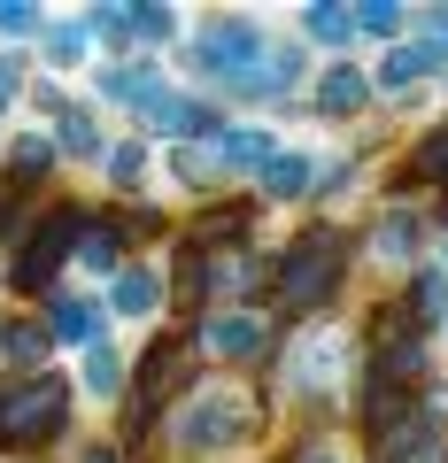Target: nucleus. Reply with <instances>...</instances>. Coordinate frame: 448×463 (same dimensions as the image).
<instances>
[{"instance_id": "1", "label": "nucleus", "mask_w": 448, "mask_h": 463, "mask_svg": "<svg viewBox=\"0 0 448 463\" xmlns=\"http://www.w3.org/2000/svg\"><path fill=\"white\" fill-rule=\"evenodd\" d=\"M62 417H70V386L62 379H24L16 394H0V440H8V448L54 440Z\"/></svg>"}, {"instance_id": "2", "label": "nucleus", "mask_w": 448, "mask_h": 463, "mask_svg": "<svg viewBox=\"0 0 448 463\" xmlns=\"http://www.w3.org/2000/svg\"><path fill=\"white\" fill-rule=\"evenodd\" d=\"M340 263H348L340 232H310V240H301V248L279 263V294L294 301V309H317V301L332 294V279H340Z\"/></svg>"}, {"instance_id": "3", "label": "nucleus", "mask_w": 448, "mask_h": 463, "mask_svg": "<svg viewBox=\"0 0 448 463\" xmlns=\"http://www.w3.org/2000/svg\"><path fill=\"white\" fill-rule=\"evenodd\" d=\"M240 432H248V402H240V394H201L194 410L178 417V448H194V456L240 440Z\"/></svg>"}, {"instance_id": "4", "label": "nucleus", "mask_w": 448, "mask_h": 463, "mask_svg": "<svg viewBox=\"0 0 448 463\" xmlns=\"http://www.w3.org/2000/svg\"><path fill=\"white\" fill-rule=\"evenodd\" d=\"M194 62L209 70V78H233V85H255V62H263V47H255L248 24H216L209 39L194 47Z\"/></svg>"}, {"instance_id": "5", "label": "nucleus", "mask_w": 448, "mask_h": 463, "mask_svg": "<svg viewBox=\"0 0 448 463\" xmlns=\"http://www.w3.org/2000/svg\"><path fill=\"white\" fill-rule=\"evenodd\" d=\"M78 232H85L78 216H54V224H39V240L16 255V286H47V270L62 263L70 248H78Z\"/></svg>"}, {"instance_id": "6", "label": "nucleus", "mask_w": 448, "mask_h": 463, "mask_svg": "<svg viewBox=\"0 0 448 463\" xmlns=\"http://www.w3.org/2000/svg\"><path fill=\"white\" fill-rule=\"evenodd\" d=\"M371 347H379V386H395V379H417V332H402V317L386 309L379 317V332H371Z\"/></svg>"}, {"instance_id": "7", "label": "nucleus", "mask_w": 448, "mask_h": 463, "mask_svg": "<svg viewBox=\"0 0 448 463\" xmlns=\"http://www.w3.org/2000/svg\"><path fill=\"white\" fill-rule=\"evenodd\" d=\"M148 124H155V132H170V139H194V132H209V109L155 85V93H148Z\"/></svg>"}, {"instance_id": "8", "label": "nucleus", "mask_w": 448, "mask_h": 463, "mask_svg": "<svg viewBox=\"0 0 448 463\" xmlns=\"http://www.w3.org/2000/svg\"><path fill=\"white\" fill-rule=\"evenodd\" d=\"M371 100V85H364V70H325V78H317V116H356Z\"/></svg>"}, {"instance_id": "9", "label": "nucleus", "mask_w": 448, "mask_h": 463, "mask_svg": "<svg viewBox=\"0 0 448 463\" xmlns=\"http://www.w3.org/2000/svg\"><path fill=\"white\" fill-rule=\"evenodd\" d=\"M201 347H209V355H255V347H263V325H255V317H209Z\"/></svg>"}, {"instance_id": "10", "label": "nucleus", "mask_w": 448, "mask_h": 463, "mask_svg": "<svg viewBox=\"0 0 448 463\" xmlns=\"http://www.w3.org/2000/svg\"><path fill=\"white\" fill-rule=\"evenodd\" d=\"M310 155H271V163H263V185H271V194H279V201H294V194H310Z\"/></svg>"}, {"instance_id": "11", "label": "nucleus", "mask_w": 448, "mask_h": 463, "mask_svg": "<svg viewBox=\"0 0 448 463\" xmlns=\"http://www.w3.org/2000/svg\"><path fill=\"white\" fill-rule=\"evenodd\" d=\"M85 386H93V394H124V355L109 340L85 347Z\"/></svg>"}, {"instance_id": "12", "label": "nucleus", "mask_w": 448, "mask_h": 463, "mask_svg": "<svg viewBox=\"0 0 448 463\" xmlns=\"http://www.w3.org/2000/svg\"><path fill=\"white\" fill-rule=\"evenodd\" d=\"M433 62H441L433 47H395V54H386V70H379V85H417Z\"/></svg>"}, {"instance_id": "13", "label": "nucleus", "mask_w": 448, "mask_h": 463, "mask_svg": "<svg viewBox=\"0 0 448 463\" xmlns=\"http://www.w3.org/2000/svg\"><path fill=\"white\" fill-rule=\"evenodd\" d=\"M109 301H117L124 317H155V279H148V270H124V279H117V294H109Z\"/></svg>"}, {"instance_id": "14", "label": "nucleus", "mask_w": 448, "mask_h": 463, "mask_svg": "<svg viewBox=\"0 0 448 463\" xmlns=\"http://www.w3.org/2000/svg\"><path fill=\"white\" fill-rule=\"evenodd\" d=\"M216 163H271L263 132H216Z\"/></svg>"}, {"instance_id": "15", "label": "nucleus", "mask_w": 448, "mask_h": 463, "mask_svg": "<svg viewBox=\"0 0 448 463\" xmlns=\"http://www.w3.org/2000/svg\"><path fill=\"white\" fill-rule=\"evenodd\" d=\"M178 379H186V355H178V347H155V364H148V386H139V402H148V394H170Z\"/></svg>"}, {"instance_id": "16", "label": "nucleus", "mask_w": 448, "mask_h": 463, "mask_svg": "<svg viewBox=\"0 0 448 463\" xmlns=\"http://www.w3.org/2000/svg\"><path fill=\"white\" fill-rule=\"evenodd\" d=\"M310 39H325V47H340V39H356V16L325 0V8H310Z\"/></svg>"}, {"instance_id": "17", "label": "nucleus", "mask_w": 448, "mask_h": 463, "mask_svg": "<svg viewBox=\"0 0 448 463\" xmlns=\"http://www.w3.org/2000/svg\"><path fill=\"white\" fill-rule=\"evenodd\" d=\"M410 170H417V178H433V185H448V132H433V139H417V155H410Z\"/></svg>"}, {"instance_id": "18", "label": "nucleus", "mask_w": 448, "mask_h": 463, "mask_svg": "<svg viewBox=\"0 0 448 463\" xmlns=\"http://www.w3.org/2000/svg\"><path fill=\"white\" fill-rule=\"evenodd\" d=\"M62 147L70 155H100V124H93V116H78V109H62Z\"/></svg>"}, {"instance_id": "19", "label": "nucleus", "mask_w": 448, "mask_h": 463, "mask_svg": "<svg viewBox=\"0 0 448 463\" xmlns=\"http://www.w3.org/2000/svg\"><path fill=\"white\" fill-rule=\"evenodd\" d=\"M54 332H62V340H85V347H93V309H85V301H62V309H54Z\"/></svg>"}, {"instance_id": "20", "label": "nucleus", "mask_w": 448, "mask_h": 463, "mask_svg": "<svg viewBox=\"0 0 448 463\" xmlns=\"http://www.w3.org/2000/svg\"><path fill=\"white\" fill-rule=\"evenodd\" d=\"M109 178H117L124 194H132V185L148 178V155H139V147H109Z\"/></svg>"}, {"instance_id": "21", "label": "nucleus", "mask_w": 448, "mask_h": 463, "mask_svg": "<svg viewBox=\"0 0 448 463\" xmlns=\"http://www.w3.org/2000/svg\"><path fill=\"white\" fill-rule=\"evenodd\" d=\"M78 255H85L93 270H109V263H117V232H109V224H100V232H78Z\"/></svg>"}, {"instance_id": "22", "label": "nucleus", "mask_w": 448, "mask_h": 463, "mask_svg": "<svg viewBox=\"0 0 448 463\" xmlns=\"http://www.w3.org/2000/svg\"><path fill=\"white\" fill-rule=\"evenodd\" d=\"M47 163H54V139H16V170L24 178H47Z\"/></svg>"}, {"instance_id": "23", "label": "nucleus", "mask_w": 448, "mask_h": 463, "mask_svg": "<svg viewBox=\"0 0 448 463\" xmlns=\"http://www.w3.org/2000/svg\"><path fill=\"white\" fill-rule=\"evenodd\" d=\"M386 255H417V216H386Z\"/></svg>"}, {"instance_id": "24", "label": "nucleus", "mask_w": 448, "mask_h": 463, "mask_svg": "<svg viewBox=\"0 0 448 463\" xmlns=\"http://www.w3.org/2000/svg\"><path fill=\"white\" fill-rule=\"evenodd\" d=\"M47 62H54V70L85 62V32H54V39H47Z\"/></svg>"}, {"instance_id": "25", "label": "nucleus", "mask_w": 448, "mask_h": 463, "mask_svg": "<svg viewBox=\"0 0 448 463\" xmlns=\"http://www.w3.org/2000/svg\"><path fill=\"white\" fill-rule=\"evenodd\" d=\"M301 78V47H286V54H263V85H294Z\"/></svg>"}, {"instance_id": "26", "label": "nucleus", "mask_w": 448, "mask_h": 463, "mask_svg": "<svg viewBox=\"0 0 448 463\" xmlns=\"http://www.w3.org/2000/svg\"><path fill=\"white\" fill-rule=\"evenodd\" d=\"M0 32H8V39L39 32V8H24V0H0Z\"/></svg>"}, {"instance_id": "27", "label": "nucleus", "mask_w": 448, "mask_h": 463, "mask_svg": "<svg viewBox=\"0 0 448 463\" xmlns=\"http://www.w3.org/2000/svg\"><path fill=\"white\" fill-rule=\"evenodd\" d=\"M356 24H364V32H402V8H386V0H379V8H356Z\"/></svg>"}, {"instance_id": "28", "label": "nucleus", "mask_w": 448, "mask_h": 463, "mask_svg": "<svg viewBox=\"0 0 448 463\" xmlns=\"http://www.w3.org/2000/svg\"><path fill=\"white\" fill-rule=\"evenodd\" d=\"M16 85H24V62H0V109L16 100Z\"/></svg>"}, {"instance_id": "29", "label": "nucleus", "mask_w": 448, "mask_h": 463, "mask_svg": "<svg viewBox=\"0 0 448 463\" xmlns=\"http://www.w3.org/2000/svg\"><path fill=\"white\" fill-rule=\"evenodd\" d=\"M85 463H124V456H117V448H93V456H85Z\"/></svg>"}, {"instance_id": "30", "label": "nucleus", "mask_w": 448, "mask_h": 463, "mask_svg": "<svg viewBox=\"0 0 448 463\" xmlns=\"http://www.w3.org/2000/svg\"><path fill=\"white\" fill-rule=\"evenodd\" d=\"M310 463H340V456H310Z\"/></svg>"}]
</instances>
